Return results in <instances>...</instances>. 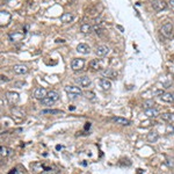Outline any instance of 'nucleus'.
<instances>
[{
	"label": "nucleus",
	"mask_w": 174,
	"mask_h": 174,
	"mask_svg": "<svg viewBox=\"0 0 174 174\" xmlns=\"http://www.w3.org/2000/svg\"><path fill=\"white\" fill-rule=\"evenodd\" d=\"M65 92L67 93V95H69V98L71 100H74V99H77L78 96H80L83 94L81 88L77 86H66L65 87Z\"/></svg>",
	"instance_id": "obj_1"
},
{
	"label": "nucleus",
	"mask_w": 174,
	"mask_h": 174,
	"mask_svg": "<svg viewBox=\"0 0 174 174\" xmlns=\"http://www.w3.org/2000/svg\"><path fill=\"white\" fill-rule=\"evenodd\" d=\"M84 66H85V60L81 58H74L71 62V67L73 71H80L84 69Z\"/></svg>",
	"instance_id": "obj_2"
},
{
	"label": "nucleus",
	"mask_w": 174,
	"mask_h": 174,
	"mask_svg": "<svg viewBox=\"0 0 174 174\" xmlns=\"http://www.w3.org/2000/svg\"><path fill=\"white\" fill-rule=\"evenodd\" d=\"M152 7H153L154 11L161 12V11L166 9L167 4H166V1H164V0H153V1H152Z\"/></svg>",
	"instance_id": "obj_3"
},
{
	"label": "nucleus",
	"mask_w": 174,
	"mask_h": 174,
	"mask_svg": "<svg viewBox=\"0 0 174 174\" xmlns=\"http://www.w3.org/2000/svg\"><path fill=\"white\" fill-rule=\"evenodd\" d=\"M160 33L165 36V37H171L172 35H173V26H172V23H166V25H164L161 28H160Z\"/></svg>",
	"instance_id": "obj_4"
},
{
	"label": "nucleus",
	"mask_w": 174,
	"mask_h": 174,
	"mask_svg": "<svg viewBox=\"0 0 174 174\" xmlns=\"http://www.w3.org/2000/svg\"><path fill=\"white\" fill-rule=\"evenodd\" d=\"M30 170H31L33 174H41L43 171H45L44 165H42L40 161H35V163L30 164Z\"/></svg>",
	"instance_id": "obj_5"
},
{
	"label": "nucleus",
	"mask_w": 174,
	"mask_h": 174,
	"mask_svg": "<svg viewBox=\"0 0 174 174\" xmlns=\"http://www.w3.org/2000/svg\"><path fill=\"white\" fill-rule=\"evenodd\" d=\"M26 36V33H21V31H15V33H12L8 35V38L9 41L12 42H19V41H22Z\"/></svg>",
	"instance_id": "obj_6"
},
{
	"label": "nucleus",
	"mask_w": 174,
	"mask_h": 174,
	"mask_svg": "<svg viewBox=\"0 0 174 174\" xmlns=\"http://www.w3.org/2000/svg\"><path fill=\"white\" fill-rule=\"evenodd\" d=\"M7 96V101L9 102V105H15V103H18L19 102V93H16V92H8L7 94H6Z\"/></svg>",
	"instance_id": "obj_7"
},
{
	"label": "nucleus",
	"mask_w": 174,
	"mask_h": 174,
	"mask_svg": "<svg viewBox=\"0 0 174 174\" xmlns=\"http://www.w3.org/2000/svg\"><path fill=\"white\" fill-rule=\"evenodd\" d=\"M13 72L15 74H26L28 72V67L23 64H16L13 66Z\"/></svg>",
	"instance_id": "obj_8"
},
{
	"label": "nucleus",
	"mask_w": 174,
	"mask_h": 174,
	"mask_svg": "<svg viewBox=\"0 0 174 174\" xmlns=\"http://www.w3.org/2000/svg\"><path fill=\"white\" fill-rule=\"evenodd\" d=\"M47 95H48V93H47L45 88H43V87H38V88H36V89L34 91V98L37 99V100H42V99H44Z\"/></svg>",
	"instance_id": "obj_9"
},
{
	"label": "nucleus",
	"mask_w": 174,
	"mask_h": 174,
	"mask_svg": "<svg viewBox=\"0 0 174 174\" xmlns=\"http://www.w3.org/2000/svg\"><path fill=\"white\" fill-rule=\"evenodd\" d=\"M76 81H77V84H79L80 87H88L91 85V79L88 77H86V76H83V77L77 78Z\"/></svg>",
	"instance_id": "obj_10"
},
{
	"label": "nucleus",
	"mask_w": 174,
	"mask_h": 174,
	"mask_svg": "<svg viewBox=\"0 0 174 174\" xmlns=\"http://www.w3.org/2000/svg\"><path fill=\"white\" fill-rule=\"evenodd\" d=\"M108 52H109V48L106 47V45H98L96 49H95V54H96L98 56H100V57L106 56Z\"/></svg>",
	"instance_id": "obj_11"
},
{
	"label": "nucleus",
	"mask_w": 174,
	"mask_h": 174,
	"mask_svg": "<svg viewBox=\"0 0 174 174\" xmlns=\"http://www.w3.org/2000/svg\"><path fill=\"white\" fill-rule=\"evenodd\" d=\"M102 76L106 78H110V79H116L117 78V72L113 69H106L105 71H102Z\"/></svg>",
	"instance_id": "obj_12"
},
{
	"label": "nucleus",
	"mask_w": 174,
	"mask_h": 174,
	"mask_svg": "<svg viewBox=\"0 0 174 174\" xmlns=\"http://www.w3.org/2000/svg\"><path fill=\"white\" fill-rule=\"evenodd\" d=\"M144 114L147 116V117H150V118H156V117H158V116L160 115V114H159V110H158V109H156V108L145 109Z\"/></svg>",
	"instance_id": "obj_13"
},
{
	"label": "nucleus",
	"mask_w": 174,
	"mask_h": 174,
	"mask_svg": "<svg viewBox=\"0 0 174 174\" xmlns=\"http://www.w3.org/2000/svg\"><path fill=\"white\" fill-rule=\"evenodd\" d=\"M89 66H91V69H93V70H95V71H99V70H101L102 69V62L100 60V59H93L91 63H89Z\"/></svg>",
	"instance_id": "obj_14"
},
{
	"label": "nucleus",
	"mask_w": 174,
	"mask_h": 174,
	"mask_svg": "<svg viewBox=\"0 0 174 174\" xmlns=\"http://www.w3.org/2000/svg\"><path fill=\"white\" fill-rule=\"evenodd\" d=\"M74 19V15L72 13H64L62 16H60V21L64 22V23H70L72 22Z\"/></svg>",
	"instance_id": "obj_15"
},
{
	"label": "nucleus",
	"mask_w": 174,
	"mask_h": 174,
	"mask_svg": "<svg viewBox=\"0 0 174 174\" xmlns=\"http://www.w3.org/2000/svg\"><path fill=\"white\" fill-rule=\"evenodd\" d=\"M77 51L80 52V54H83V55H87V54H89L91 49H89V47H88L87 44L80 43V44H78V47H77Z\"/></svg>",
	"instance_id": "obj_16"
},
{
	"label": "nucleus",
	"mask_w": 174,
	"mask_h": 174,
	"mask_svg": "<svg viewBox=\"0 0 174 174\" xmlns=\"http://www.w3.org/2000/svg\"><path fill=\"white\" fill-rule=\"evenodd\" d=\"M112 121L116 124H121V125H130L131 124V122L129 120L123 118V117H114V118H112Z\"/></svg>",
	"instance_id": "obj_17"
},
{
	"label": "nucleus",
	"mask_w": 174,
	"mask_h": 174,
	"mask_svg": "<svg viewBox=\"0 0 174 174\" xmlns=\"http://www.w3.org/2000/svg\"><path fill=\"white\" fill-rule=\"evenodd\" d=\"M99 84H100V87H101L102 89H105V91H108V89L112 88V83H110L107 78H102Z\"/></svg>",
	"instance_id": "obj_18"
},
{
	"label": "nucleus",
	"mask_w": 174,
	"mask_h": 174,
	"mask_svg": "<svg viewBox=\"0 0 174 174\" xmlns=\"http://www.w3.org/2000/svg\"><path fill=\"white\" fill-rule=\"evenodd\" d=\"M160 99L164 102H173L174 101V93H163L160 95Z\"/></svg>",
	"instance_id": "obj_19"
},
{
	"label": "nucleus",
	"mask_w": 174,
	"mask_h": 174,
	"mask_svg": "<svg viewBox=\"0 0 174 174\" xmlns=\"http://www.w3.org/2000/svg\"><path fill=\"white\" fill-rule=\"evenodd\" d=\"M147 141L150 142V143H156L157 141H158V138H159V135H158V132H156V131H151V132H149L147 134Z\"/></svg>",
	"instance_id": "obj_20"
},
{
	"label": "nucleus",
	"mask_w": 174,
	"mask_h": 174,
	"mask_svg": "<svg viewBox=\"0 0 174 174\" xmlns=\"http://www.w3.org/2000/svg\"><path fill=\"white\" fill-rule=\"evenodd\" d=\"M41 114L42 115H56V114H63V112L58 109H45V110H42Z\"/></svg>",
	"instance_id": "obj_21"
},
{
	"label": "nucleus",
	"mask_w": 174,
	"mask_h": 174,
	"mask_svg": "<svg viewBox=\"0 0 174 174\" xmlns=\"http://www.w3.org/2000/svg\"><path fill=\"white\" fill-rule=\"evenodd\" d=\"M55 102H56V101H55V100H52L51 98H49L48 95H47V96H45L44 99H42V100H41V103H42L43 106H48V107L52 106V105H54Z\"/></svg>",
	"instance_id": "obj_22"
},
{
	"label": "nucleus",
	"mask_w": 174,
	"mask_h": 174,
	"mask_svg": "<svg viewBox=\"0 0 174 174\" xmlns=\"http://www.w3.org/2000/svg\"><path fill=\"white\" fill-rule=\"evenodd\" d=\"M161 120L163 121H166V122H173L174 121V114L171 113H165L161 115Z\"/></svg>",
	"instance_id": "obj_23"
},
{
	"label": "nucleus",
	"mask_w": 174,
	"mask_h": 174,
	"mask_svg": "<svg viewBox=\"0 0 174 174\" xmlns=\"http://www.w3.org/2000/svg\"><path fill=\"white\" fill-rule=\"evenodd\" d=\"M80 30H81V33H84V34H89V33L92 31V26H91L89 23H83L81 27H80Z\"/></svg>",
	"instance_id": "obj_24"
},
{
	"label": "nucleus",
	"mask_w": 174,
	"mask_h": 174,
	"mask_svg": "<svg viewBox=\"0 0 174 174\" xmlns=\"http://www.w3.org/2000/svg\"><path fill=\"white\" fill-rule=\"evenodd\" d=\"M0 151H1V152H0L1 157H8V156L11 154V152H12V150L8 149V147H6V146H1Z\"/></svg>",
	"instance_id": "obj_25"
},
{
	"label": "nucleus",
	"mask_w": 174,
	"mask_h": 174,
	"mask_svg": "<svg viewBox=\"0 0 174 174\" xmlns=\"http://www.w3.org/2000/svg\"><path fill=\"white\" fill-rule=\"evenodd\" d=\"M99 12H100V11H98V5L94 6V7H92V8H89V9H87V14H89V15H92V16L99 15Z\"/></svg>",
	"instance_id": "obj_26"
},
{
	"label": "nucleus",
	"mask_w": 174,
	"mask_h": 174,
	"mask_svg": "<svg viewBox=\"0 0 174 174\" xmlns=\"http://www.w3.org/2000/svg\"><path fill=\"white\" fill-rule=\"evenodd\" d=\"M143 107L145 109H150V108H154V101L153 100H147L143 103Z\"/></svg>",
	"instance_id": "obj_27"
},
{
	"label": "nucleus",
	"mask_w": 174,
	"mask_h": 174,
	"mask_svg": "<svg viewBox=\"0 0 174 174\" xmlns=\"http://www.w3.org/2000/svg\"><path fill=\"white\" fill-rule=\"evenodd\" d=\"M48 96L51 98V99L55 100V101H57L58 99H59V94H58L56 91H51V92H49V93H48Z\"/></svg>",
	"instance_id": "obj_28"
},
{
	"label": "nucleus",
	"mask_w": 174,
	"mask_h": 174,
	"mask_svg": "<svg viewBox=\"0 0 174 174\" xmlns=\"http://www.w3.org/2000/svg\"><path fill=\"white\" fill-rule=\"evenodd\" d=\"M85 95H86V98L88 100H91V101H96L95 94H94L93 92H87V93H85Z\"/></svg>",
	"instance_id": "obj_29"
},
{
	"label": "nucleus",
	"mask_w": 174,
	"mask_h": 174,
	"mask_svg": "<svg viewBox=\"0 0 174 174\" xmlns=\"http://www.w3.org/2000/svg\"><path fill=\"white\" fill-rule=\"evenodd\" d=\"M0 78H1V83H7V81H9V79H8L7 77H5L4 74H2Z\"/></svg>",
	"instance_id": "obj_30"
},
{
	"label": "nucleus",
	"mask_w": 174,
	"mask_h": 174,
	"mask_svg": "<svg viewBox=\"0 0 174 174\" xmlns=\"http://www.w3.org/2000/svg\"><path fill=\"white\" fill-rule=\"evenodd\" d=\"M8 174H18V172H16V168H12V170L8 172Z\"/></svg>",
	"instance_id": "obj_31"
},
{
	"label": "nucleus",
	"mask_w": 174,
	"mask_h": 174,
	"mask_svg": "<svg viewBox=\"0 0 174 174\" xmlns=\"http://www.w3.org/2000/svg\"><path fill=\"white\" fill-rule=\"evenodd\" d=\"M89 128H91V123L88 122V123L85 124V130H89Z\"/></svg>",
	"instance_id": "obj_32"
},
{
	"label": "nucleus",
	"mask_w": 174,
	"mask_h": 174,
	"mask_svg": "<svg viewBox=\"0 0 174 174\" xmlns=\"http://www.w3.org/2000/svg\"><path fill=\"white\" fill-rule=\"evenodd\" d=\"M56 42H57V43H59V42H60V43H64L65 41H64V40H60V38H57V40H56Z\"/></svg>",
	"instance_id": "obj_33"
},
{
	"label": "nucleus",
	"mask_w": 174,
	"mask_h": 174,
	"mask_svg": "<svg viewBox=\"0 0 174 174\" xmlns=\"http://www.w3.org/2000/svg\"><path fill=\"white\" fill-rule=\"evenodd\" d=\"M63 147H64L63 145H57V146H56V150H62Z\"/></svg>",
	"instance_id": "obj_34"
},
{
	"label": "nucleus",
	"mask_w": 174,
	"mask_h": 174,
	"mask_svg": "<svg viewBox=\"0 0 174 174\" xmlns=\"http://www.w3.org/2000/svg\"><path fill=\"white\" fill-rule=\"evenodd\" d=\"M143 173V170H142V168H138V170H137V173L136 174H142Z\"/></svg>",
	"instance_id": "obj_35"
},
{
	"label": "nucleus",
	"mask_w": 174,
	"mask_h": 174,
	"mask_svg": "<svg viewBox=\"0 0 174 174\" xmlns=\"http://www.w3.org/2000/svg\"><path fill=\"white\" fill-rule=\"evenodd\" d=\"M170 5H171V7H173L174 8V0H172V1L170 2Z\"/></svg>",
	"instance_id": "obj_36"
},
{
	"label": "nucleus",
	"mask_w": 174,
	"mask_h": 174,
	"mask_svg": "<svg viewBox=\"0 0 174 174\" xmlns=\"http://www.w3.org/2000/svg\"><path fill=\"white\" fill-rule=\"evenodd\" d=\"M19 85H25V83H16L15 86H19Z\"/></svg>",
	"instance_id": "obj_37"
},
{
	"label": "nucleus",
	"mask_w": 174,
	"mask_h": 174,
	"mask_svg": "<svg viewBox=\"0 0 174 174\" xmlns=\"http://www.w3.org/2000/svg\"><path fill=\"white\" fill-rule=\"evenodd\" d=\"M69 109H70V110H74V107H73V106H71V107H69Z\"/></svg>",
	"instance_id": "obj_38"
},
{
	"label": "nucleus",
	"mask_w": 174,
	"mask_h": 174,
	"mask_svg": "<svg viewBox=\"0 0 174 174\" xmlns=\"http://www.w3.org/2000/svg\"><path fill=\"white\" fill-rule=\"evenodd\" d=\"M117 28L120 29V30H121V31H123V28H122V27H121V26H117Z\"/></svg>",
	"instance_id": "obj_39"
},
{
	"label": "nucleus",
	"mask_w": 174,
	"mask_h": 174,
	"mask_svg": "<svg viewBox=\"0 0 174 174\" xmlns=\"http://www.w3.org/2000/svg\"><path fill=\"white\" fill-rule=\"evenodd\" d=\"M173 102H174V101H173Z\"/></svg>",
	"instance_id": "obj_40"
}]
</instances>
